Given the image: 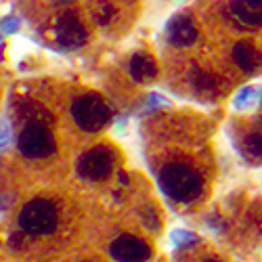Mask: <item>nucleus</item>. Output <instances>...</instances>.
<instances>
[{"label": "nucleus", "instance_id": "nucleus-8", "mask_svg": "<svg viewBox=\"0 0 262 262\" xmlns=\"http://www.w3.org/2000/svg\"><path fill=\"white\" fill-rule=\"evenodd\" d=\"M55 38L61 49L76 51L86 45L89 32H86V26L82 24L76 11H61V15L55 21Z\"/></svg>", "mask_w": 262, "mask_h": 262}, {"label": "nucleus", "instance_id": "nucleus-11", "mask_svg": "<svg viewBox=\"0 0 262 262\" xmlns=\"http://www.w3.org/2000/svg\"><path fill=\"white\" fill-rule=\"evenodd\" d=\"M128 74L135 82L139 84H147V82H154L160 74L158 68V61L154 59V55H149L145 51H137L130 55L128 59Z\"/></svg>", "mask_w": 262, "mask_h": 262}, {"label": "nucleus", "instance_id": "nucleus-3", "mask_svg": "<svg viewBox=\"0 0 262 262\" xmlns=\"http://www.w3.org/2000/svg\"><path fill=\"white\" fill-rule=\"evenodd\" d=\"M19 227L30 235H49L57 229V208L47 200H34L21 208Z\"/></svg>", "mask_w": 262, "mask_h": 262}, {"label": "nucleus", "instance_id": "nucleus-2", "mask_svg": "<svg viewBox=\"0 0 262 262\" xmlns=\"http://www.w3.org/2000/svg\"><path fill=\"white\" fill-rule=\"evenodd\" d=\"M72 118L84 133H99L112 120V107L101 95H82L72 103Z\"/></svg>", "mask_w": 262, "mask_h": 262}, {"label": "nucleus", "instance_id": "nucleus-15", "mask_svg": "<svg viewBox=\"0 0 262 262\" xmlns=\"http://www.w3.org/2000/svg\"><path fill=\"white\" fill-rule=\"evenodd\" d=\"M170 242L179 250H183V248H191V246L198 244V235L191 233V231H185V229H177V231L170 233Z\"/></svg>", "mask_w": 262, "mask_h": 262}, {"label": "nucleus", "instance_id": "nucleus-23", "mask_svg": "<svg viewBox=\"0 0 262 262\" xmlns=\"http://www.w3.org/2000/svg\"><path fill=\"white\" fill-rule=\"evenodd\" d=\"M260 105H262V95H260Z\"/></svg>", "mask_w": 262, "mask_h": 262}, {"label": "nucleus", "instance_id": "nucleus-22", "mask_svg": "<svg viewBox=\"0 0 262 262\" xmlns=\"http://www.w3.org/2000/svg\"><path fill=\"white\" fill-rule=\"evenodd\" d=\"M204 262H221V260H216V258H208V260H204Z\"/></svg>", "mask_w": 262, "mask_h": 262}, {"label": "nucleus", "instance_id": "nucleus-13", "mask_svg": "<svg viewBox=\"0 0 262 262\" xmlns=\"http://www.w3.org/2000/svg\"><path fill=\"white\" fill-rule=\"evenodd\" d=\"M189 86L198 93V95H204V97H214L216 91H218V80L212 72L200 68V65H193V68L189 70Z\"/></svg>", "mask_w": 262, "mask_h": 262}, {"label": "nucleus", "instance_id": "nucleus-6", "mask_svg": "<svg viewBox=\"0 0 262 262\" xmlns=\"http://www.w3.org/2000/svg\"><path fill=\"white\" fill-rule=\"evenodd\" d=\"M164 38L172 49H191L200 40V26L189 11L174 13L166 24Z\"/></svg>", "mask_w": 262, "mask_h": 262}, {"label": "nucleus", "instance_id": "nucleus-20", "mask_svg": "<svg viewBox=\"0 0 262 262\" xmlns=\"http://www.w3.org/2000/svg\"><path fill=\"white\" fill-rule=\"evenodd\" d=\"M5 208H7V200H5V198H0V212H3Z\"/></svg>", "mask_w": 262, "mask_h": 262}, {"label": "nucleus", "instance_id": "nucleus-7", "mask_svg": "<svg viewBox=\"0 0 262 262\" xmlns=\"http://www.w3.org/2000/svg\"><path fill=\"white\" fill-rule=\"evenodd\" d=\"M223 17L237 30H262V0H227Z\"/></svg>", "mask_w": 262, "mask_h": 262}, {"label": "nucleus", "instance_id": "nucleus-18", "mask_svg": "<svg viewBox=\"0 0 262 262\" xmlns=\"http://www.w3.org/2000/svg\"><path fill=\"white\" fill-rule=\"evenodd\" d=\"M0 30H3V34H15V32L19 30V21H17L15 17L5 19V21H3V26H0Z\"/></svg>", "mask_w": 262, "mask_h": 262}, {"label": "nucleus", "instance_id": "nucleus-9", "mask_svg": "<svg viewBox=\"0 0 262 262\" xmlns=\"http://www.w3.org/2000/svg\"><path fill=\"white\" fill-rule=\"evenodd\" d=\"M231 61L242 74L254 76L262 70V49L254 40H237L231 47Z\"/></svg>", "mask_w": 262, "mask_h": 262}, {"label": "nucleus", "instance_id": "nucleus-17", "mask_svg": "<svg viewBox=\"0 0 262 262\" xmlns=\"http://www.w3.org/2000/svg\"><path fill=\"white\" fill-rule=\"evenodd\" d=\"M162 107H170V101L162 95H156V93H151L147 97V112H151V109H162Z\"/></svg>", "mask_w": 262, "mask_h": 262}, {"label": "nucleus", "instance_id": "nucleus-16", "mask_svg": "<svg viewBox=\"0 0 262 262\" xmlns=\"http://www.w3.org/2000/svg\"><path fill=\"white\" fill-rule=\"evenodd\" d=\"M256 95H258V93H256L254 86H244V89L235 95L233 107H235V109H248V107H252L254 101H256Z\"/></svg>", "mask_w": 262, "mask_h": 262}, {"label": "nucleus", "instance_id": "nucleus-12", "mask_svg": "<svg viewBox=\"0 0 262 262\" xmlns=\"http://www.w3.org/2000/svg\"><path fill=\"white\" fill-rule=\"evenodd\" d=\"M122 3L120 0H91V15L93 21L101 28H109L114 26L120 19L122 11H120Z\"/></svg>", "mask_w": 262, "mask_h": 262}, {"label": "nucleus", "instance_id": "nucleus-5", "mask_svg": "<svg viewBox=\"0 0 262 262\" xmlns=\"http://www.w3.org/2000/svg\"><path fill=\"white\" fill-rule=\"evenodd\" d=\"M116 168V151L107 145H97L89 149L78 160V174L86 181H105Z\"/></svg>", "mask_w": 262, "mask_h": 262}, {"label": "nucleus", "instance_id": "nucleus-1", "mask_svg": "<svg viewBox=\"0 0 262 262\" xmlns=\"http://www.w3.org/2000/svg\"><path fill=\"white\" fill-rule=\"evenodd\" d=\"M158 185L170 200L189 204L195 198H200V193L204 189V179L191 166L174 162L160 170Z\"/></svg>", "mask_w": 262, "mask_h": 262}, {"label": "nucleus", "instance_id": "nucleus-19", "mask_svg": "<svg viewBox=\"0 0 262 262\" xmlns=\"http://www.w3.org/2000/svg\"><path fill=\"white\" fill-rule=\"evenodd\" d=\"M11 143V128H9V124H0V149H5L7 145Z\"/></svg>", "mask_w": 262, "mask_h": 262}, {"label": "nucleus", "instance_id": "nucleus-14", "mask_svg": "<svg viewBox=\"0 0 262 262\" xmlns=\"http://www.w3.org/2000/svg\"><path fill=\"white\" fill-rule=\"evenodd\" d=\"M239 149L248 160L262 162V120H254V126L239 141Z\"/></svg>", "mask_w": 262, "mask_h": 262}, {"label": "nucleus", "instance_id": "nucleus-4", "mask_svg": "<svg viewBox=\"0 0 262 262\" xmlns=\"http://www.w3.org/2000/svg\"><path fill=\"white\" fill-rule=\"evenodd\" d=\"M17 145L21 154L32 160L55 154V137L45 122H28L19 133Z\"/></svg>", "mask_w": 262, "mask_h": 262}, {"label": "nucleus", "instance_id": "nucleus-21", "mask_svg": "<svg viewBox=\"0 0 262 262\" xmlns=\"http://www.w3.org/2000/svg\"><path fill=\"white\" fill-rule=\"evenodd\" d=\"M120 3H122V5H128V7H130V5H135L137 0H120Z\"/></svg>", "mask_w": 262, "mask_h": 262}, {"label": "nucleus", "instance_id": "nucleus-10", "mask_svg": "<svg viewBox=\"0 0 262 262\" xmlns=\"http://www.w3.org/2000/svg\"><path fill=\"white\" fill-rule=\"evenodd\" d=\"M112 258L118 262H147L151 258V248L135 235H120L109 248Z\"/></svg>", "mask_w": 262, "mask_h": 262}]
</instances>
